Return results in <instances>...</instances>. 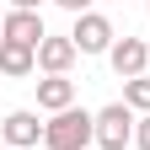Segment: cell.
Listing matches in <instances>:
<instances>
[{"instance_id":"13","label":"cell","mask_w":150,"mask_h":150,"mask_svg":"<svg viewBox=\"0 0 150 150\" xmlns=\"http://www.w3.org/2000/svg\"><path fill=\"white\" fill-rule=\"evenodd\" d=\"M43 0H11V11H38Z\"/></svg>"},{"instance_id":"7","label":"cell","mask_w":150,"mask_h":150,"mask_svg":"<svg viewBox=\"0 0 150 150\" xmlns=\"http://www.w3.org/2000/svg\"><path fill=\"white\" fill-rule=\"evenodd\" d=\"M0 27H6V43H27V48H38V43L48 38V27H43L38 11H6Z\"/></svg>"},{"instance_id":"15","label":"cell","mask_w":150,"mask_h":150,"mask_svg":"<svg viewBox=\"0 0 150 150\" xmlns=\"http://www.w3.org/2000/svg\"><path fill=\"white\" fill-rule=\"evenodd\" d=\"M0 150H11V145H0Z\"/></svg>"},{"instance_id":"5","label":"cell","mask_w":150,"mask_h":150,"mask_svg":"<svg viewBox=\"0 0 150 150\" xmlns=\"http://www.w3.org/2000/svg\"><path fill=\"white\" fill-rule=\"evenodd\" d=\"M0 134H6V145H11V150H38V145H43V123H38V112L16 107V112H6Z\"/></svg>"},{"instance_id":"14","label":"cell","mask_w":150,"mask_h":150,"mask_svg":"<svg viewBox=\"0 0 150 150\" xmlns=\"http://www.w3.org/2000/svg\"><path fill=\"white\" fill-rule=\"evenodd\" d=\"M0 43H6V27H0Z\"/></svg>"},{"instance_id":"12","label":"cell","mask_w":150,"mask_h":150,"mask_svg":"<svg viewBox=\"0 0 150 150\" xmlns=\"http://www.w3.org/2000/svg\"><path fill=\"white\" fill-rule=\"evenodd\" d=\"M54 6L70 11V16H86V11H91V0H54Z\"/></svg>"},{"instance_id":"4","label":"cell","mask_w":150,"mask_h":150,"mask_svg":"<svg viewBox=\"0 0 150 150\" xmlns=\"http://www.w3.org/2000/svg\"><path fill=\"white\" fill-rule=\"evenodd\" d=\"M107 64H112L118 81H139V75H150V48L139 43V38H118L112 54H107Z\"/></svg>"},{"instance_id":"9","label":"cell","mask_w":150,"mask_h":150,"mask_svg":"<svg viewBox=\"0 0 150 150\" xmlns=\"http://www.w3.org/2000/svg\"><path fill=\"white\" fill-rule=\"evenodd\" d=\"M38 70V48L27 43H0V75H11V81H22V75Z\"/></svg>"},{"instance_id":"8","label":"cell","mask_w":150,"mask_h":150,"mask_svg":"<svg viewBox=\"0 0 150 150\" xmlns=\"http://www.w3.org/2000/svg\"><path fill=\"white\" fill-rule=\"evenodd\" d=\"M38 107H43V112L75 107V81H70V75H43V81H38Z\"/></svg>"},{"instance_id":"11","label":"cell","mask_w":150,"mask_h":150,"mask_svg":"<svg viewBox=\"0 0 150 150\" xmlns=\"http://www.w3.org/2000/svg\"><path fill=\"white\" fill-rule=\"evenodd\" d=\"M134 145H139V150H150V112L134 123Z\"/></svg>"},{"instance_id":"2","label":"cell","mask_w":150,"mask_h":150,"mask_svg":"<svg viewBox=\"0 0 150 150\" xmlns=\"http://www.w3.org/2000/svg\"><path fill=\"white\" fill-rule=\"evenodd\" d=\"M134 139V107L129 102H112L97 112V150H123Z\"/></svg>"},{"instance_id":"1","label":"cell","mask_w":150,"mask_h":150,"mask_svg":"<svg viewBox=\"0 0 150 150\" xmlns=\"http://www.w3.org/2000/svg\"><path fill=\"white\" fill-rule=\"evenodd\" d=\"M97 139V112L86 107H64L43 123V150H86Z\"/></svg>"},{"instance_id":"10","label":"cell","mask_w":150,"mask_h":150,"mask_svg":"<svg viewBox=\"0 0 150 150\" xmlns=\"http://www.w3.org/2000/svg\"><path fill=\"white\" fill-rule=\"evenodd\" d=\"M123 102L134 112H150V75H139V81H123Z\"/></svg>"},{"instance_id":"6","label":"cell","mask_w":150,"mask_h":150,"mask_svg":"<svg viewBox=\"0 0 150 150\" xmlns=\"http://www.w3.org/2000/svg\"><path fill=\"white\" fill-rule=\"evenodd\" d=\"M75 59H81V48H75L70 43V38H43V43H38V70H43V75H70V64Z\"/></svg>"},{"instance_id":"3","label":"cell","mask_w":150,"mask_h":150,"mask_svg":"<svg viewBox=\"0 0 150 150\" xmlns=\"http://www.w3.org/2000/svg\"><path fill=\"white\" fill-rule=\"evenodd\" d=\"M70 43L81 48V54H112L118 32H112V22H107V16L86 11V16H75V32H70Z\"/></svg>"}]
</instances>
